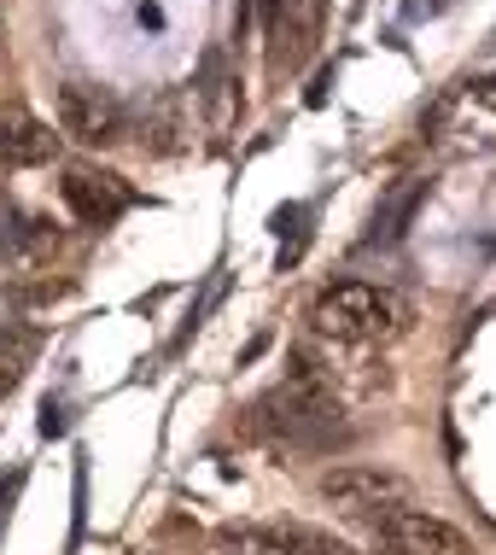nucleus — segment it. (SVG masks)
I'll use <instances>...</instances> for the list:
<instances>
[{"instance_id": "7ed1b4c3", "label": "nucleus", "mask_w": 496, "mask_h": 555, "mask_svg": "<svg viewBox=\"0 0 496 555\" xmlns=\"http://www.w3.org/2000/svg\"><path fill=\"white\" fill-rule=\"evenodd\" d=\"M322 498L339 508L344 520H368V527H380L386 515H397V508H415V491L409 479L392 474V468H334L322 474Z\"/></svg>"}, {"instance_id": "39448f33", "label": "nucleus", "mask_w": 496, "mask_h": 555, "mask_svg": "<svg viewBox=\"0 0 496 555\" xmlns=\"http://www.w3.org/2000/svg\"><path fill=\"white\" fill-rule=\"evenodd\" d=\"M263 41H269V70H298L315 53L322 36V0H258Z\"/></svg>"}, {"instance_id": "f03ea898", "label": "nucleus", "mask_w": 496, "mask_h": 555, "mask_svg": "<svg viewBox=\"0 0 496 555\" xmlns=\"http://www.w3.org/2000/svg\"><path fill=\"white\" fill-rule=\"evenodd\" d=\"M251 415H258L263 433H275V439L292 444V450H334V444L351 439L334 386L310 380V374H292L287 386H275V392H269Z\"/></svg>"}, {"instance_id": "423d86ee", "label": "nucleus", "mask_w": 496, "mask_h": 555, "mask_svg": "<svg viewBox=\"0 0 496 555\" xmlns=\"http://www.w3.org/2000/svg\"><path fill=\"white\" fill-rule=\"evenodd\" d=\"M374 555H473V538L427 508H397L374 527Z\"/></svg>"}, {"instance_id": "20e7f679", "label": "nucleus", "mask_w": 496, "mask_h": 555, "mask_svg": "<svg viewBox=\"0 0 496 555\" xmlns=\"http://www.w3.org/2000/svg\"><path fill=\"white\" fill-rule=\"evenodd\" d=\"M53 117H58V134H70L77 146H112V141H123V129H129L117 94L112 88H94V82H65L58 88Z\"/></svg>"}, {"instance_id": "9d476101", "label": "nucleus", "mask_w": 496, "mask_h": 555, "mask_svg": "<svg viewBox=\"0 0 496 555\" xmlns=\"http://www.w3.org/2000/svg\"><path fill=\"white\" fill-rule=\"evenodd\" d=\"M427 199V182L420 176H409V182H397L392 193L380 199V211H374V222H368V246H392V240L409 229V217H415V205Z\"/></svg>"}, {"instance_id": "f8f14e48", "label": "nucleus", "mask_w": 496, "mask_h": 555, "mask_svg": "<svg viewBox=\"0 0 496 555\" xmlns=\"http://www.w3.org/2000/svg\"><path fill=\"white\" fill-rule=\"evenodd\" d=\"M468 100H473V106H496V77H485V82H468Z\"/></svg>"}, {"instance_id": "6e6552de", "label": "nucleus", "mask_w": 496, "mask_h": 555, "mask_svg": "<svg viewBox=\"0 0 496 555\" xmlns=\"http://www.w3.org/2000/svg\"><path fill=\"white\" fill-rule=\"evenodd\" d=\"M58 193H65V205H70V217L88 222V229H105V222H117L129 211V188L117 182V176H105V170H65V182H58Z\"/></svg>"}, {"instance_id": "1a4fd4ad", "label": "nucleus", "mask_w": 496, "mask_h": 555, "mask_svg": "<svg viewBox=\"0 0 496 555\" xmlns=\"http://www.w3.org/2000/svg\"><path fill=\"white\" fill-rule=\"evenodd\" d=\"M53 153H58L53 124L29 117L24 106H6V112H0V164H6V170H36V164H48Z\"/></svg>"}, {"instance_id": "f257e3e1", "label": "nucleus", "mask_w": 496, "mask_h": 555, "mask_svg": "<svg viewBox=\"0 0 496 555\" xmlns=\"http://www.w3.org/2000/svg\"><path fill=\"white\" fill-rule=\"evenodd\" d=\"M310 327L334 345H386L409 334V305L374 281H334L310 298Z\"/></svg>"}, {"instance_id": "ddd939ff", "label": "nucleus", "mask_w": 496, "mask_h": 555, "mask_svg": "<svg viewBox=\"0 0 496 555\" xmlns=\"http://www.w3.org/2000/svg\"><path fill=\"white\" fill-rule=\"evenodd\" d=\"M217 555H246V550H229V544H217Z\"/></svg>"}, {"instance_id": "9b49d317", "label": "nucleus", "mask_w": 496, "mask_h": 555, "mask_svg": "<svg viewBox=\"0 0 496 555\" xmlns=\"http://www.w3.org/2000/svg\"><path fill=\"white\" fill-rule=\"evenodd\" d=\"M24 357H29V339H18V345H6V339H0V392H12V386H18Z\"/></svg>"}, {"instance_id": "0eeeda50", "label": "nucleus", "mask_w": 496, "mask_h": 555, "mask_svg": "<svg viewBox=\"0 0 496 555\" xmlns=\"http://www.w3.org/2000/svg\"><path fill=\"white\" fill-rule=\"evenodd\" d=\"M217 544L246 550V555H356L344 538L304 527V520H287V527H229Z\"/></svg>"}]
</instances>
